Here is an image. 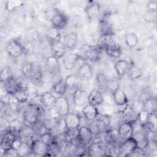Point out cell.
<instances>
[{
	"label": "cell",
	"mask_w": 157,
	"mask_h": 157,
	"mask_svg": "<svg viewBox=\"0 0 157 157\" xmlns=\"http://www.w3.org/2000/svg\"><path fill=\"white\" fill-rule=\"evenodd\" d=\"M45 110L43 107L37 104H29L23 112V119L28 124H35L38 123L40 117L44 115Z\"/></svg>",
	"instance_id": "cell-1"
},
{
	"label": "cell",
	"mask_w": 157,
	"mask_h": 157,
	"mask_svg": "<svg viewBox=\"0 0 157 157\" xmlns=\"http://www.w3.org/2000/svg\"><path fill=\"white\" fill-rule=\"evenodd\" d=\"M110 124V118L108 115H102L91 121L88 126L94 136H101L107 132Z\"/></svg>",
	"instance_id": "cell-2"
},
{
	"label": "cell",
	"mask_w": 157,
	"mask_h": 157,
	"mask_svg": "<svg viewBox=\"0 0 157 157\" xmlns=\"http://www.w3.org/2000/svg\"><path fill=\"white\" fill-rule=\"evenodd\" d=\"M44 124L48 131H51L62 118L54 107L46 109L44 113Z\"/></svg>",
	"instance_id": "cell-3"
},
{
	"label": "cell",
	"mask_w": 157,
	"mask_h": 157,
	"mask_svg": "<svg viewBox=\"0 0 157 157\" xmlns=\"http://www.w3.org/2000/svg\"><path fill=\"white\" fill-rule=\"evenodd\" d=\"M137 148L138 143L134 137L124 140L119 145L118 156H129Z\"/></svg>",
	"instance_id": "cell-4"
},
{
	"label": "cell",
	"mask_w": 157,
	"mask_h": 157,
	"mask_svg": "<svg viewBox=\"0 0 157 157\" xmlns=\"http://www.w3.org/2000/svg\"><path fill=\"white\" fill-rule=\"evenodd\" d=\"M25 50V47L17 39H12L8 42L6 47V51L9 56L13 58L20 56Z\"/></svg>",
	"instance_id": "cell-5"
},
{
	"label": "cell",
	"mask_w": 157,
	"mask_h": 157,
	"mask_svg": "<svg viewBox=\"0 0 157 157\" xmlns=\"http://www.w3.org/2000/svg\"><path fill=\"white\" fill-rule=\"evenodd\" d=\"M32 153L36 156H48L50 152V147L40 139H34L31 143Z\"/></svg>",
	"instance_id": "cell-6"
},
{
	"label": "cell",
	"mask_w": 157,
	"mask_h": 157,
	"mask_svg": "<svg viewBox=\"0 0 157 157\" xmlns=\"http://www.w3.org/2000/svg\"><path fill=\"white\" fill-rule=\"evenodd\" d=\"M82 54L84 58L91 61H97L100 59V48L91 45L85 44L82 47Z\"/></svg>",
	"instance_id": "cell-7"
},
{
	"label": "cell",
	"mask_w": 157,
	"mask_h": 157,
	"mask_svg": "<svg viewBox=\"0 0 157 157\" xmlns=\"http://www.w3.org/2000/svg\"><path fill=\"white\" fill-rule=\"evenodd\" d=\"M134 122L125 121L121 123L118 128V135L121 139L126 140L133 137Z\"/></svg>",
	"instance_id": "cell-8"
},
{
	"label": "cell",
	"mask_w": 157,
	"mask_h": 157,
	"mask_svg": "<svg viewBox=\"0 0 157 157\" xmlns=\"http://www.w3.org/2000/svg\"><path fill=\"white\" fill-rule=\"evenodd\" d=\"M61 117H64L70 112V105L68 99L64 96L56 98L53 107Z\"/></svg>",
	"instance_id": "cell-9"
},
{
	"label": "cell",
	"mask_w": 157,
	"mask_h": 157,
	"mask_svg": "<svg viewBox=\"0 0 157 157\" xmlns=\"http://www.w3.org/2000/svg\"><path fill=\"white\" fill-rule=\"evenodd\" d=\"M93 134L88 126H82L78 128V140L80 145H89L93 141Z\"/></svg>",
	"instance_id": "cell-10"
},
{
	"label": "cell",
	"mask_w": 157,
	"mask_h": 157,
	"mask_svg": "<svg viewBox=\"0 0 157 157\" xmlns=\"http://www.w3.org/2000/svg\"><path fill=\"white\" fill-rule=\"evenodd\" d=\"M104 46L106 54L110 57L118 58L121 56L122 50L121 47L117 43L109 40L104 43Z\"/></svg>",
	"instance_id": "cell-11"
},
{
	"label": "cell",
	"mask_w": 157,
	"mask_h": 157,
	"mask_svg": "<svg viewBox=\"0 0 157 157\" xmlns=\"http://www.w3.org/2000/svg\"><path fill=\"white\" fill-rule=\"evenodd\" d=\"M101 10L100 4L94 1H90L88 2L85 12L87 18L89 20H93L96 19L99 15Z\"/></svg>",
	"instance_id": "cell-12"
},
{
	"label": "cell",
	"mask_w": 157,
	"mask_h": 157,
	"mask_svg": "<svg viewBox=\"0 0 157 157\" xmlns=\"http://www.w3.org/2000/svg\"><path fill=\"white\" fill-rule=\"evenodd\" d=\"M88 94L86 91L80 88H77L73 93V103L75 106L77 107L84 106L88 103Z\"/></svg>",
	"instance_id": "cell-13"
},
{
	"label": "cell",
	"mask_w": 157,
	"mask_h": 157,
	"mask_svg": "<svg viewBox=\"0 0 157 157\" xmlns=\"http://www.w3.org/2000/svg\"><path fill=\"white\" fill-rule=\"evenodd\" d=\"M61 41L67 50H74L78 42V35L75 32L66 34L61 39Z\"/></svg>",
	"instance_id": "cell-14"
},
{
	"label": "cell",
	"mask_w": 157,
	"mask_h": 157,
	"mask_svg": "<svg viewBox=\"0 0 157 157\" xmlns=\"http://www.w3.org/2000/svg\"><path fill=\"white\" fill-rule=\"evenodd\" d=\"M82 113L84 118L91 122L98 117L99 112L96 106L88 103L82 108Z\"/></svg>",
	"instance_id": "cell-15"
},
{
	"label": "cell",
	"mask_w": 157,
	"mask_h": 157,
	"mask_svg": "<svg viewBox=\"0 0 157 157\" xmlns=\"http://www.w3.org/2000/svg\"><path fill=\"white\" fill-rule=\"evenodd\" d=\"M64 118L67 129L77 128L80 126L81 118L75 112H69Z\"/></svg>",
	"instance_id": "cell-16"
},
{
	"label": "cell",
	"mask_w": 157,
	"mask_h": 157,
	"mask_svg": "<svg viewBox=\"0 0 157 157\" xmlns=\"http://www.w3.org/2000/svg\"><path fill=\"white\" fill-rule=\"evenodd\" d=\"M52 27L59 30L64 28L68 24V18L63 13H57L52 16L50 20Z\"/></svg>",
	"instance_id": "cell-17"
},
{
	"label": "cell",
	"mask_w": 157,
	"mask_h": 157,
	"mask_svg": "<svg viewBox=\"0 0 157 157\" xmlns=\"http://www.w3.org/2000/svg\"><path fill=\"white\" fill-rule=\"evenodd\" d=\"M87 153L90 156H102L105 153V148L99 142H91L88 146Z\"/></svg>",
	"instance_id": "cell-18"
},
{
	"label": "cell",
	"mask_w": 157,
	"mask_h": 157,
	"mask_svg": "<svg viewBox=\"0 0 157 157\" xmlns=\"http://www.w3.org/2000/svg\"><path fill=\"white\" fill-rule=\"evenodd\" d=\"M83 57L82 55L71 53L65 55L63 59V64L66 70H72L74 69L80 58Z\"/></svg>",
	"instance_id": "cell-19"
},
{
	"label": "cell",
	"mask_w": 157,
	"mask_h": 157,
	"mask_svg": "<svg viewBox=\"0 0 157 157\" xmlns=\"http://www.w3.org/2000/svg\"><path fill=\"white\" fill-rule=\"evenodd\" d=\"M112 100L119 107H126L128 105V99L126 93L120 88L112 93Z\"/></svg>",
	"instance_id": "cell-20"
},
{
	"label": "cell",
	"mask_w": 157,
	"mask_h": 157,
	"mask_svg": "<svg viewBox=\"0 0 157 157\" xmlns=\"http://www.w3.org/2000/svg\"><path fill=\"white\" fill-rule=\"evenodd\" d=\"M12 95H13L20 104L26 102L29 98V91L26 85L20 82L19 88Z\"/></svg>",
	"instance_id": "cell-21"
},
{
	"label": "cell",
	"mask_w": 157,
	"mask_h": 157,
	"mask_svg": "<svg viewBox=\"0 0 157 157\" xmlns=\"http://www.w3.org/2000/svg\"><path fill=\"white\" fill-rule=\"evenodd\" d=\"M93 74V69L92 66L88 63H83L79 67L77 71V77L80 79L88 80Z\"/></svg>",
	"instance_id": "cell-22"
},
{
	"label": "cell",
	"mask_w": 157,
	"mask_h": 157,
	"mask_svg": "<svg viewBox=\"0 0 157 157\" xmlns=\"http://www.w3.org/2000/svg\"><path fill=\"white\" fill-rule=\"evenodd\" d=\"M88 102L96 107L99 106L104 103V96L99 90H93L88 94Z\"/></svg>",
	"instance_id": "cell-23"
},
{
	"label": "cell",
	"mask_w": 157,
	"mask_h": 157,
	"mask_svg": "<svg viewBox=\"0 0 157 157\" xmlns=\"http://www.w3.org/2000/svg\"><path fill=\"white\" fill-rule=\"evenodd\" d=\"M17 138L15 134L10 131L6 132L2 136L1 140V149L6 150L12 147L13 141Z\"/></svg>",
	"instance_id": "cell-24"
},
{
	"label": "cell",
	"mask_w": 157,
	"mask_h": 157,
	"mask_svg": "<svg viewBox=\"0 0 157 157\" xmlns=\"http://www.w3.org/2000/svg\"><path fill=\"white\" fill-rule=\"evenodd\" d=\"M131 66L128 61L126 59H120L115 62L114 69L118 76L123 77L127 74Z\"/></svg>",
	"instance_id": "cell-25"
},
{
	"label": "cell",
	"mask_w": 157,
	"mask_h": 157,
	"mask_svg": "<svg viewBox=\"0 0 157 157\" xmlns=\"http://www.w3.org/2000/svg\"><path fill=\"white\" fill-rule=\"evenodd\" d=\"M34 130L29 126L22 127L20 131L18 132V137L23 142H27L31 144L32 141L34 140Z\"/></svg>",
	"instance_id": "cell-26"
},
{
	"label": "cell",
	"mask_w": 157,
	"mask_h": 157,
	"mask_svg": "<svg viewBox=\"0 0 157 157\" xmlns=\"http://www.w3.org/2000/svg\"><path fill=\"white\" fill-rule=\"evenodd\" d=\"M56 98L50 92L46 91L40 95V102L44 107L46 109L52 108L54 107Z\"/></svg>",
	"instance_id": "cell-27"
},
{
	"label": "cell",
	"mask_w": 157,
	"mask_h": 157,
	"mask_svg": "<svg viewBox=\"0 0 157 157\" xmlns=\"http://www.w3.org/2000/svg\"><path fill=\"white\" fill-rule=\"evenodd\" d=\"M64 137L67 144H71L76 145V142H79L78 128L67 129L64 133Z\"/></svg>",
	"instance_id": "cell-28"
},
{
	"label": "cell",
	"mask_w": 157,
	"mask_h": 157,
	"mask_svg": "<svg viewBox=\"0 0 157 157\" xmlns=\"http://www.w3.org/2000/svg\"><path fill=\"white\" fill-rule=\"evenodd\" d=\"M66 48L62 41H58L52 44V55L58 59L64 57L66 55Z\"/></svg>",
	"instance_id": "cell-29"
},
{
	"label": "cell",
	"mask_w": 157,
	"mask_h": 157,
	"mask_svg": "<svg viewBox=\"0 0 157 157\" xmlns=\"http://www.w3.org/2000/svg\"><path fill=\"white\" fill-rule=\"evenodd\" d=\"M46 66L48 71L51 74H56L59 70V64L58 59L56 57L50 55L46 59Z\"/></svg>",
	"instance_id": "cell-30"
},
{
	"label": "cell",
	"mask_w": 157,
	"mask_h": 157,
	"mask_svg": "<svg viewBox=\"0 0 157 157\" xmlns=\"http://www.w3.org/2000/svg\"><path fill=\"white\" fill-rule=\"evenodd\" d=\"M46 37L51 44L60 41L62 39L59 30L54 27H51L47 29L46 33Z\"/></svg>",
	"instance_id": "cell-31"
},
{
	"label": "cell",
	"mask_w": 157,
	"mask_h": 157,
	"mask_svg": "<svg viewBox=\"0 0 157 157\" xmlns=\"http://www.w3.org/2000/svg\"><path fill=\"white\" fill-rule=\"evenodd\" d=\"M64 80L67 90L74 91L76 89H77L79 83V78L77 75H68L66 77Z\"/></svg>",
	"instance_id": "cell-32"
},
{
	"label": "cell",
	"mask_w": 157,
	"mask_h": 157,
	"mask_svg": "<svg viewBox=\"0 0 157 157\" xmlns=\"http://www.w3.org/2000/svg\"><path fill=\"white\" fill-rule=\"evenodd\" d=\"M124 41L126 45L130 48H133L137 46L139 42L137 35L133 32H129L125 34Z\"/></svg>",
	"instance_id": "cell-33"
},
{
	"label": "cell",
	"mask_w": 157,
	"mask_h": 157,
	"mask_svg": "<svg viewBox=\"0 0 157 157\" xmlns=\"http://www.w3.org/2000/svg\"><path fill=\"white\" fill-rule=\"evenodd\" d=\"M53 91L59 96H64L66 93V91L67 90L66 85L65 84L64 80H60L56 82L53 85Z\"/></svg>",
	"instance_id": "cell-34"
},
{
	"label": "cell",
	"mask_w": 157,
	"mask_h": 157,
	"mask_svg": "<svg viewBox=\"0 0 157 157\" xmlns=\"http://www.w3.org/2000/svg\"><path fill=\"white\" fill-rule=\"evenodd\" d=\"M150 114V113H149L147 110L144 109L137 113V121H138L139 124L141 125L143 128L146 127L148 121Z\"/></svg>",
	"instance_id": "cell-35"
},
{
	"label": "cell",
	"mask_w": 157,
	"mask_h": 157,
	"mask_svg": "<svg viewBox=\"0 0 157 157\" xmlns=\"http://www.w3.org/2000/svg\"><path fill=\"white\" fill-rule=\"evenodd\" d=\"M34 66H35L34 64L31 62H26L23 63L21 67V71L23 76L27 78H31L34 69Z\"/></svg>",
	"instance_id": "cell-36"
},
{
	"label": "cell",
	"mask_w": 157,
	"mask_h": 157,
	"mask_svg": "<svg viewBox=\"0 0 157 157\" xmlns=\"http://www.w3.org/2000/svg\"><path fill=\"white\" fill-rule=\"evenodd\" d=\"M19 156H29L32 153L31 145L27 142H22L21 145L17 150Z\"/></svg>",
	"instance_id": "cell-37"
},
{
	"label": "cell",
	"mask_w": 157,
	"mask_h": 157,
	"mask_svg": "<svg viewBox=\"0 0 157 157\" xmlns=\"http://www.w3.org/2000/svg\"><path fill=\"white\" fill-rule=\"evenodd\" d=\"M22 125L20 120L17 118H14L9 123V131L13 133H18L22 128Z\"/></svg>",
	"instance_id": "cell-38"
},
{
	"label": "cell",
	"mask_w": 157,
	"mask_h": 157,
	"mask_svg": "<svg viewBox=\"0 0 157 157\" xmlns=\"http://www.w3.org/2000/svg\"><path fill=\"white\" fill-rule=\"evenodd\" d=\"M144 109L149 113L156 112V102L153 98H147L144 103Z\"/></svg>",
	"instance_id": "cell-39"
},
{
	"label": "cell",
	"mask_w": 157,
	"mask_h": 157,
	"mask_svg": "<svg viewBox=\"0 0 157 157\" xmlns=\"http://www.w3.org/2000/svg\"><path fill=\"white\" fill-rule=\"evenodd\" d=\"M25 37L29 42H34L38 39L39 34L37 29L34 28H31L25 32Z\"/></svg>",
	"instance_id": "cell-40"
},
{
	"label": "cell",
	"mask_w": 157,
	"mask_h": 157,
	"mask_svg": "<svg viewBox=\"0 0 157 157\" xmlns=\"http://www.w3.org/2000/svg\"><path fill=\"white\" fill-rule=\"evenodd\" d=\"M23 1H17V0H10L7 1L6 3V9L7 11L11 12L15 9L22 6L23 5Z\"/></svg>",
	"instance_id": "cell-41"
},
{
	"label": "cell",
	"mask_w": 157,
	"mask_h": 157,
	"mask_svg": "<svg viewBox=\"0 0 157 157\" xmlns=\"http://www.w3.org/2000/svg\"><path fill=\"white\" fill-rule=\"evenodd\" d=\"M101 32L103 37H109L112 35V30L108 22L103 21L101 23Z\"/></svg>",
	"instance_id": "cell-42"
},
{
	"label": "cell",
	"mask_w": 157,
	"mask_h": 157,
	"mask_svg": "<svg viewBox=\"0 0 157 157\" xmlns=\"http://www.w3.org/2000/svg\"><path fill=\"white\" fill-rule=\"evenodd\" d=\"M127 73L129 74V76L130 77V78L132 79L138 78L142 74V71L139 67H137L136 66H132V65L130 66Z\"/></svg>",
	"instance_id": "cell-43"
},
{
	"label": "cell",
	"mask_w": 157,
	"mask_h": 157,
	"mask_svg": "<svg viewBox=\"0 0 157 157\" xmlns=\"http://www.w3.org/2000/svg\"><path fill=\"white\" fill-rule=\"evenodd\" d=\"M144 20L148 23H155L157 20V12L147 10L144 14Z\"/></svg>",
	"instance_id": "cell-44"
},
{
	"label": "cell",
	"mask_w": 157,
	"mask_h": 157,
	"mask_svg": "<svg viewBox=\"0 0 157 157\" xmlns=\"http://www.w3.org/2000/svg\"><path fill=\"white\" fill-rule=\"evenodd\" d=\"M12 77H13L12 76V72L10 67H6L2 69L1 74V78L2 82H5Z\"/></svg>",
	"instance_id": "cell-45"
},
{
	"label": "cell",
	"mask_w": 157,
	"mask_h": 157,
	"mask_svg": "<svg viewBox=\"0 0 157 157\" xmlns=\"http://www.w3.org/2000/svg\"><path fill=\"white\" fill-rule=\"evenodd\" d=\"M42 71L40 66H34V69L31 78H32L34 80L39 81L42 79Z\"/></svg>",
	"instance_id": "cell-46"
},
{
	"label": "cell",
	"mask_w": 157,
	"mask_h": 157,
	"mask_svg": "<svg viewBox=\"0 0 157 157\" xmlns=\"http://www.w3.org/2000/svg\"><path fill=\"white\" fill-rule=\"evenodd\" d=\"M2 152L3 153V156H7V157H18L19 156V154L18 152V150L13 147H10L6 150H3L1 149Z\"/></svg>",
	"instance_id": "cell-47"
},
{
	"label": "cell",
	"mask_w": 157,
	"mask_h": 157,
	"mask_svg": "<svg viewBox=\"0 0 157 157\" xmlns=\"http://www.w3.org/2000/svg\"><path fill=\"white\" fill-rule=\"evenodd\" d=\"M106 88H107V90L110 91L111 93H112L117 90L119 89V85H118V83L115 80H108L106 85Z\"/></svg>",
	"instance_id": "cell-48"
},
{
	"label": "cell",
	"mask_w": 157,
	"mask_h": 157,
	"mask_svg": "<svg viewBox=\"0 0 157 157\" xmlns=\"http://www.w3.org/2000/svg\"><path fill=\"white\" fill-rule=\"evenodd\" d=\"M96 80H97L98 84H99L100 86L106 87L108 80L106 78L104 74H100L98 75L96 77Z\"/></svg>",
	"instance_id": "cell-49"
},
{
	"label": "cell",
	"mask_w": 157,
	"mask_h": 157,
	"mask_svg": "<svg viewBox=\"0 0 157 157\" xmlns=\"http://www.w3.org/2000/svg\"><path fill=\"white\" fill-rule=\"evenodd\" d=\"M147 10L151 11L157 12V1L156 0H150L147 3Z\"/></svg>",
	"instance_id": "cell-50"
}]
</instances>
